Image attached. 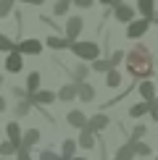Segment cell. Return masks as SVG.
<instances>
[{
  "label": "cell",
  "instance_id": "1",
  "mask_svg": "<svg viewBox=\"0 0 158 160\" xmlns=\"http://www.w3.org/2000/svg\"><path fill=\"white\" fill-rule=\"evenodd\" d=\"M127 68L137 79H148L153 74V55L145 45H137V48H132V52H127Z\"/></svg>",
  "mask_w": 158,
  "mask_h": 160
},
{
  "label": "cell",
  "instance_id": "2",
  "mask_svg": "<svg viewBox=\"0 0 158 160\" xmlns=\"http://www.w3.org/2000/svg\"><path fill=\"white\" fill-rule=\"evenodd\" d=\"M71 50L79 58H84V61H95L97 58V45L95 42H71Z\"/></svg>",
  "mask_w": 158,
  "mask_h": 160
},
{
  "label": "cell",
  "instance_id": "3",
  "mask_svg": "<svg viewBox=\"0 0 158 160\" xmlns=\"http://www.w3.org/2000/svg\"><path fill=\"white\" fill-rule=\"evenodd\" d=\"M148 26H150V21H148V18H140V21H132V24L127 26V37H129V39H137V37H142L145 32H148Z\"/></svg>",
  "mask_w": 158,
  "mask_h": 160
},
{
  "label": "cell",
  "instance_id": "4",
  "mask_svg": "<svg viewBox=\"0 0 158 160\" xmlns=\"http://www.w3.org/2000/svg\"><path fill=\"white\" fill-rule=\"evenodd\" d=\"M79 32H82V18H79V16H71L69 21H66V39L74 42V39L79 37Z\"/></svg>",
  "mask_w": 158,
  "mask_h": 160
},
{
  "label": "cell",
  "instance_id": "5",
  "mask_svg": "<svg viewBox=\"0 0 158 160\" xmlns=\"http://www.w3.org/2000/svg\"><path fill=\"white\" fill-rule=\"evenodd\" d=\"M137 8H140L142 18H148V21L155 18V0H137Z\"/></svg>",
  "mask_w": 158,
  "mask_h": 160
},
{
  "label": "cell",
  "instance_id": "6",
  "mask_svg": "<svg viewBox=\"0 0 158 160\" xmlns=\"http://www.w3.org/2000/svg\"><path fill=\"white\" fill-rule=\"evenodd\" d=\"M40 50H42V45H40L37 39H24V42L18 45V52H24V55H37Z\"/></svg>",
  "mask_w": 158,
  "mask_h": 160
},
{
  "label": "cell",
  "instance_id": "7",
  "mask_svg": "<svg viewBox=\"0 0 158 160\" xmlns=\"http://www.w3.org/2000/svg\"><path fill=\"white\" fill-rule=\"evenodd\" d=\"M116 18H118V21H129V24H132V18H134V8H132V5L118 3V5H116Z\"/></svg>",
  "mask_w": 158,
  "mask_h": 160
},
{
  "label": "cell",
  "instance_id": "8",
  "mask_svg": "<svg viewBox=\"0 0 158 160\" xmlns=\"http://www.w3.org/2000/svg\"><path fill=\"white\" fill-rule=\"evenodd\" d=\"M140 95L145 97V102H148V105H153L155 102V87L150 84V82H142L140 84Z\"/></svg>",
  "mask_w": 158,
  "mask_h": 160
},
{
  "label": "cell",
  "instance_id": "9",
  "mask_svg": "<svg viewBox=\"0 0 158 160\" xmlns=\"http://www.w3.org/2000/svg\"><path fill=\"white\" fill-rule=\"evenodd\" d=\"M79 147H84V150L95 147V137H92V129H90V126H84V129H82V137H79Z\"/></svg>",
  "mask_w": 158,
  "mask_h": 160
},
{
  "label": "cell",
  "instance_id": "10",
  "mask_svg": "<svg viewBox=\"0 0 158 160\" xmlns=\"http://www.w3.org/2000/svg\"><path fill=\"white\" fill-rule=\"evenodd\" d=\"M5 68H8L11 74L21 71V52H11V55H8V61H5Z\"/></svg>",
  "mask_w": 158,
  "mask_h": 160
},
{
  "label": "cell",
  "instance_id": "11",
  "mask_svg": "<svg viewBox=\"0 0 158 160\" xmlns=\"http://www.w3.org/2000/svg\"><path fill=\"white\" fill-rule=\"evenodd\" d=\"M26 100H29V102H40V105H50L53 100H55V95H53V92H37V95H32Z\"/></svg>",
  "mask_w": 158,
  "mask_h": 160
},
{
  "label": "cell",
  "instance_id": "12",
  "mask_svg": "<svg viewBox=\"0 0 158 160\" xmlns=\"http://www.w3.org/2000/svg\"><path fill=\"white\" fill-rule=\"evenodd\" d=\"M8 142L16 150H21V139H18V123H8Z\"/></svg>",
  "mask_w": 158,
  "mask_h": 160
},
{
  "label": "cell",
  "instance_id": "13",
  "mask_svg": "<svg viewBox=\"0 0 158 160\" xmlns=\"http://www.w3.org/2000/svg\"><path fill=\"white\" fill-rule=\"evenodd\" d=\"M69 123H71V126H79V129H84V126H87V118H84V113L71 110V113H69Z\"/></svg>",
  "mask_w": 158,
  "mask_h": 160
},
{
  "label": "cell",
  "instance_id": "14",
  "mask_svg": "<svg viewBox=\"0 0 158 160\" xmlns=\"http://www.w3.org/2000/svg\"><path fill=\"white\" fill-rule=\"evenodd\" d=\"M37 87H40V74H29V79H26V97L37 95Z\"/></svg>",
  "mask_w": 158,
  "mask_h": 160
},
{
  "label": "cell",
  "instance_id": "15",
  "mask_svg": "<svg viewBox=\"0 0 158 160\" xmlns=\"http://www.w3.org/2000/svg\"><path fill=\"white\" fill-rule=\"evenodd\" d=\"M87 126H90L92 131H100V129H105V126H108V116H103V113H100V116H95Z\"/></svg>",
  "mask_w": 158,
  "mask_h": 160
},
{
  "label": "cell",
  "instance_id": "16",
  "mask_svg": "<svg viewBox=\"0 0 158 160\" xmlns=\"http://www.w3.org/2000/svg\"><path fill=\"white\" fill-rule=\"evenodd\" d=\"M76 95H79V84H66L61 89V100H66V102H69L71 97H76Z\"/></svg>",
  "mask_w": 158,
  "mask_h": 160
},
{
  "label": "cell",
  "instance_id": "17",
  "mask_svg": "<svg viewBox=\"0 0 158 160\" xmlns=\"http://www.w3.org/2000/svg\"><path fill=\"white\" fill-rule=\"evenodd\" d=\"M132 158H134V147H132V142H129V144H124V147H118L116 160H132Z\"/></svg>",
  "mask_w": 158,
  "mask_h": 160
},
{
  "label": "cell",
  "instance_id": "18",
  "mask_svg": "<svg viewBox=\"0 0 158 160\" xmlns=\"http://www.w3.org/2000/svg\"><path fill=\"white\" fill-rule=\"evenodd\" d=\"M48 45L50 48H55V50H63V48H71V42L66 37H48Z\"/></svg>",
  "mask_w": 158,
  "mask_h": 160
},
{
  "label": "cell",
  "instance_id": "19",
  "mask_svg": "<svg viewBox=\"0 0 158 160\" xmlns=\"http://www.w3.org/2000/svg\"><path fill=\"white\" fill-rule=\"evenodd\" d=\"M37 139H40V131H37V129H29V131L24 134V139H21V147L29 150V144H34Z\"/></svg>",
  "mask_w": 158,
  "mask_h": 160
},
{
  "label": "cell",
  "instance_id": "20",
  "mask_svg": "<svg viewBox=\"0 0 158 160\" xmlns=\"http://www.w3.org/2000/svg\"><path fill=\"white\" fill-rule=\"evenodd\" d=\"M74 152H76V142L66 139L63 142V160H74Z\"/></svg>",
  "mask_w": 158,
  "mask_h": 160
},
{
  "label": "cell",
  "instance_id": "21",
  "mask_svg": "<svg viewBox=\"0 0 158 160\" xmlns=\"http://www.w3.org/2000/svg\"><path fill=\"white\" fill-rule=\"evenodd\" d=\"M79 97H82L84 102H90V100L95 97V89H92L90 84H79Z\"/></svg>",
  "mask_w": 158,
  "mask_h": 160
},
{
  "label": "cell",
  "instance_id": "22",
  "mask_svg": "<svg viewBox=\"0 0 158 160\" xmlns=\"http://www.w3.org/2000/svg\"><path fill=\"white\" fill-rule=\"evenodd\" d=\"M145 113H150V105L148 102H140V105H134V108L129 110V116L132 118H140V116H145Z\"/></svg>",
  "mask_w": 158,
  "mask_h": 160
},
{
  "label": "cell",
  "instance_id": "23",
  "mask_svg": "<svg viewBox=\"0 0 158 160\" xmlns=\"http://www.w3.org/2000/svg\"><path fill=\"white\" fill-rule=\"evenodd\" d=\"M132 147H134V155H150V144L145 142H132Z\"/></svg>",
  "mask_w": 158,
  "mask_h": 160
},
{
  "label": "cell",
  "instance_id": "24",
  "mask_svg": "<svg viewBox=\"0 0 158 160\" xmlns=\"http://www.w3.org/2000/svg\"><path fill=\"white\" fill-rule=\"evenodd\" d=\"M69 5H71V0H58L55 8H53V11H55V16H63V13L69 11Z\"/></svg>",
  "mask_w": 158,
  "mask_h": 160
},
{
  "label": "cell",
  "instance_id": "25",
  "mask_svg": "<svg viewBox=\"0 0 158 160\" xmlns=\"http://www.w3.org/2000/svg\"><path fill=\"white\" fill-rule=\"evenodd\" d=\"M13 152H18V150L13 147L11 142H3V144H0V155H3V158H8V155H13Z\"/></svg>",
  "mask_w": 158,
  "mask_h": 160
},
{
  "label": "cell",
  "instance_id": "26",
  "mask_svg": "<svg viewBox=\"0 0 158 160\" xmlns=\"http://www.w3.org/2000/svg\"><path fill=\"white\" fill-rule=\"evenodd\" d=\"M11 50H13V42L5 34H0V52H11Z\"/></svg>",
  "mask_w": 158,
  "mask_h": 160
},
{
  "label": "cell",
  "instance_id": "27",
  "mask_svg": "<svg viewBox=\"0 0 158 160\" xmlns=\"http://www.w3.org/2000/svg\"><path fill=\"white\" fill-rule=\"evenodd\" d=\"M11 8H13V0H0V18H3V16H8V13H11Z\"/></svg>",
  "mask_w": 158,
  "mask_h": 160
},
{
  "label": "cell",
  "instance_id": "28",
  "mask_svg": "<svg viewBox=\"0 0 158 160\" xmlns=\"http://www.w3.org/2000/svg\"><path fill=\"white\" fill-rule=\"evenodd\" d=\"M118 82H121L118 71H116V68H111V71H108V87H118Z\"/></svg>",
  "mask_w": 158,
  "mask_h": 160
},
{
  "label": "cell",
  "instance_id": "29",
  "mask_svg": "<svg viewBox=\"0 0 158 160\" xmlns=\"http://www.w3.org/2000/svg\"><path fill=\"white\" fill-rule=\"evenodd\" d=\"M29 105H32L29 100H21V102L16 105V116H26V113H29Z\"/></svg>",
  "mask_w": 158,
  "mask_h": 160
},
{
  "label": "cell",
  "instance_id": "30",
  "mask_svg": "<svg viewBox=\"0 0 158 160\" xmlns=\"http://www.w3.org/2000/svg\"><path fill=\"white\" fill-rule=\"evenodd\" d=\"M92 66H95L97 71H111V68H113V66H111L108 61H95V63H92Z\"/></svg>",
  "mask_w": 158,
  "mask_h": 160
},
{
  "label": "cell",
  "instance_id": "31",
  "mask_svg": "<svg viewBox=\"0 0 158 160\" xmlns=\"http://www.w3.org/2000/svg\"><path fill=\"white\" fill-rule=\"evenodd\" d=\"M142 134H145V126H134V131H132V142H137Z\"/></svg>",
  "mask_w": 158,
  "mask_h": 160
},
{
  "label": "cell",
  "instance_id": "32",
  "mask_svg": "<svg viewBox=\"0 0 158 160\" xmlns=\"http://www.w3.org/2000/svg\"><path fill=\"white\" fill-rule=\"evenodd\" d=\"M121 58H124V52H121V50H118V52H113V55H111V58H108V63H111V66H116L118 61H121Z\"/></svg>",
  "mask_w": 158,
  "mask_h": 160
},
{
  "label": "cell",
  "instance_id": "33",
  "mask_svg": "<svg viewBox=\"0 0 158 160\" xmlns=\"http://www.w3.org/2000/svg\"><path fill=\"white\" fill-rule=\"evenodd\" d=\"M40 160H58V155H55V152H50V150H45L42 155H40Z\"/></svg>",
  "mask_w": 158,
  "mask_h": 160
},
{
  "label": "cell",
  "instance_id": "34",
  "mask_svg": "<svg viewBox=\"0 0 158 160\" xmlns=\"http://www.w3.org/2000/svg\"><path fill=\"white\" fill-rule=\"evenodd\" d=\"M150 116H153V121H158V100L150 105Z\"/></svg>",
  "mask_w": 158,
  "mask_h": 160
},
{
  "label": "cell",
  "instance_id": "35",
  "mask_svg": "<svg viewBox=\"0 0 158 160\" xmlns=\"http://www.w3.org/2000/svg\"><path fill=\"white\" fill-rule=\"evenodd\" d=\"M71 3H76L79 8H90V5H92V0H71Z\"/></svg>",
  "mask_w": 158,
  "mask_h": 160
},
{
  "label": "cell",
  "instance_id": "36",
  "mask_svg": "<svg viewBox=\"0 0 158 160\" xmlns=\"http://www.w3.org/2000/svg\"><path fill=\"white\" fill-rule=\"evenodd\" d=\"M18 160H29V150H26V147L18 150Z\"/></svg>",
  "mask_w": 158,
  "mask_h": 160
},
{
  "label": "cell",
  "instance_id": "37",
  "mask_svg": "<svg viewBox=\"0 0 158 160\" xmlns=\"http://www.w3.org/2000/svg\"><path fill=\"white\" fill-rule=\"evenodd\" d=\"M84 74H87V68H84V66H79V68H76V79H82Z\"/></svg>",
  "mask_w": 158,
  "mask_h": 160
},
{
  "label": "cell",
  "instance_id": "38",
  "mask_svg": "<svg viewBox=\"0 0 158 160\" xmlns=\"http://www.w3.org/2000/svg\"><path fill=\"white\" fill-rule=\"evenodd\" d=\"M24 3H29V5H40V3H45V0H24Z\"/></svg>",
  "mask_w": 158,
  "mask_h": 160
},
{
  "label": "cell",
  "instance_id": "39",
  "mask_svg": "<svg viewBox=\"0 0 158 160\" xmlns=\"http://www.w3.org/2000/svg\"><path fill=\"white\" fill-rule=\"evenodd\" d=\"M100 3H103V5H118L116 0H100Z\"/></svg>",
  "mask_w": 158,
  "mask_h": 160
},
{
  "label": "cell",
  "instance_id": "40",
  "mask_svg": "<svg viewBox=\"0 0 158 160\" xmlns=\"http://www.w3.org/2000/svg\"><path fill=\"white\" fill-rule=\"evenodd\" d=\"M0 110H5V100L3 97H0Z\"/></svg>",
  "mask_w": 158,
  "mask_h": 160
},
{
  "label": "cell",
  "instance_id": "41",
  "mask_svg": "<svg viewBox=\"0 0 158 160\" xmlns=\"http://www.w3.org/2000/svg\"><path fill=\"white\" fill-rule=\"evenodd\" d=\"M153 21H155V24H158V16H155V18H153Z\"/></svg>",
  "mask_w": 158,
  "mask_h": 160
},
{
  "label": "cell",
  "instance_id": "42",
  "mask_svg": "<svg viewBox=\"0 0 158 160\" xmlns=\"http://www.w3.org/2000/svg\"><path fill=\"white\" fill-rule=\"evenodd\" d=\"M74 160H84V158H74Z\"/></svg>",
  "mask_w": 158,
  "mask_h": 160
},
{
  "label": "cell",
  "instance_id": "43",
  "mask_svg": "<svg viewBox=\"0 0 158 160\" xmlns=\"http://www.w3.org/2000/svg\"><path fill=\"white\" fill-rule=\"evenodd\" d=\"M0 84H3V76H0Z\"/></svg>",
  "mask_w": 158,
  "mask_h": 160
},
{
  "label": "cell",
  "instance_id": "44",
  "mask_svg": "<svg viewBox=\"0 0 158 160\" xmlns=\"http://www.w3.org/2000/svg\"><path fill=\"white\" fill-rule=\"evenodd\" d=\"M116 3H118V0H116Z\"/></svg>",
  "mask_w": 158,
  "mask_h": 160
},
{
  "label": "cell",
  "instance_id": "45",
  "mask_svg": "<svg viewBox=\"0 0 158 160\" xmlns=\"http://www.w3.org/2000/svg\"><path fill=\"white\" fill-rule=\"evenodd\" d=\"M155 160H158V158H155Z\"/></svg>",
  "mask_w": 158,
  "mask_h": 160
}]
</instances>
